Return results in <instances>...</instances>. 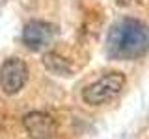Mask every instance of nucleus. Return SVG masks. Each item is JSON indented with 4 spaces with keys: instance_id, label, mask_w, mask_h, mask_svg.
Masks as SVG:
<instances>
[{
    "instance_id": "obj_5",
    "label": "nucleus",
    "mask_w": 149,
    "mask_h": 139,
    "mask_svg": "<svg viewBox=\"0 0 149 139\" xmlns=\"http://www.w3.org/2000/svg\"><path fill=\"white\" fill-rule=\"evenodd\" d=\"M22 126L32 139H50L54 137L58 124L52 115L45 113V111H30L22 119Z\"/></svg>"
},
{
    "instance_id": "obj_4",
    "label": "nucleus",
    "mask_w": 149,
    "mask_h": 139,
    "mask_svg": "<svg viewBox=\"0 0 149 139\" xmlns=\"http://www.w3.org/2000/svg\"><path fill=\"white\" fill-rule=\"evenodd\" d=\"M56 35V26L45 21H30L22 30V43L26 45V48L39 52L47 45H50V41Z\"/></svg>"
},
{
    "instance_id": "obj_3",
    "label": "nucleus",
    "mask_w": 149,
    "mask_h": 139,
    "mask_svg": "<svg viewBox=\"0 0 149 139\" xmlns=\"http://www.w3.org/2000/svg\"><path fill=\"white\" fill-rule=\"evenodd\" d=\"M28 82V67L21 58H8L0 67V89L6 95H17Z\"/></svg>"
},
{
    "instance_id": "obj_6",
    "label": "nucleus",
    "mask_w": 149,
    "mask_h": 139,
    "mask_svg": "<svg viewBox=\"0 0 149 139\" xmlns=\"http://www.w3.org/2000/svg\"><path fill=\"white\" fill-rule=\"evenodd\" d=\"M41 63H43V67L47 71H50L52 74H56V76H71V74L77 71V67H74L67 58L60 56L58 52H45Z\"/></svg>"
},
{
    "instance_id": "obj_2",
    "label": "nucleus",
    "mask_w": 149,
    "mask_h": 139,
    "mask_svg": "<svg viewBox=\"0 0 149 139\" xmlns=\"http://www.w3.org/2000/svg\"><path fill=\"white\" fill-rule=\"evenodd\" d=\"M127 78L123 72L112 71L106 72L104 76H101L97 82L90 83L86 89L82 91V100L88 106H102L108 104L110 100H114L116 96H119V93L123 91Z\"/></svg>"
},
{
    "instance_id": "obj_1",
    "label": "nucleus",
    "mask_w": 149,
    "mask_h": 139,
    "mask_svg": "<svg viewBox=\"0 0 149 139\" xmlns=\"http://www.w3.org/2000/svg\"><path fill=\"white\" fill-rule=\"evenodd\" d=\"M149 50V26L136 19H121L110 28L106 52L114 59H138Z\"/></svg>"
}]
</instances>
